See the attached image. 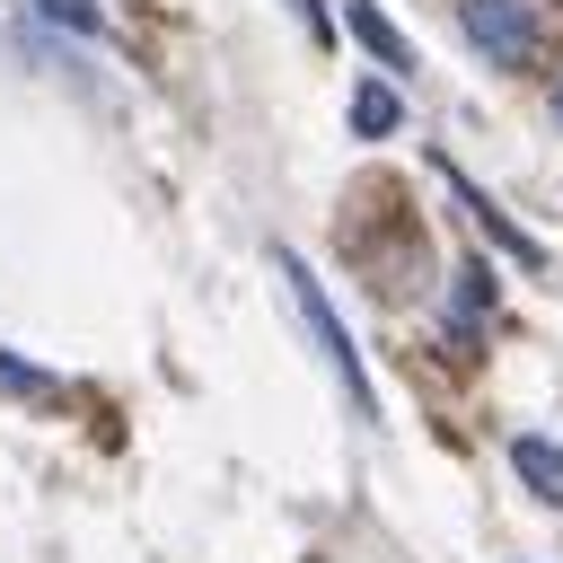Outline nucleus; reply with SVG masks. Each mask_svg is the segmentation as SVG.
I'll return each instance as SVG.
<instances>
[{
  "label": "nucleus",
  "mask_w": 563,
  "mask_h": 563,
  "mask_svg": "<svg viewBox=\"0 0 563 563\" xmlns=\"http://www.w3.org/2000/svg\"><path fill=\"white\" fill-rule=\"evenodd\" d=\"M273 273H282V290H290V308H299V325H308V343L325 352V369L343 378V396H352V413L369 422L378 413V396H369V378H361V352H352V334L334 325V308H325V290H317V273L299 264V255H273Z\"/></svg>",
  "instance_id": "obj_1"
},
{
  "label": "nucleus",
  "mask_w": 563,
  "mask_h": 563,
  "mask_svg": "<svg viewBox=\"0 0 563 563\" xmlns=\"http://www.w3.org/2000/svg\"><path fill=\"white\" fill-rule=\"evenodd\" d=\"M457 26H466V44H475L484 62H501V70H528V62H537V9H528V0H457Z\"/></svg>",
  "instance_id": "obj_2"
},
{
  "label": "nucleus",
  "mask_w": 563,
  "mask_h": 563,
  "mask_svg": "<svg viewBox=\"0 0 563 563\" xmlns=\"http://www.w3.org/2000/svg\"><path fill=\"white\" fill-rule=\"evenodd\" d=\"M449 194H457V202L475 211V229H484V238H493L501 255H519V264H545V255H537V238H528V229H510V220H501V211H493V202H484V194H475V185H466L457 167H449Z\"/></svg>",
  "instance_id": "obj_3"
},
{
  "label": "nucleus",
  "mask_w": 563,
  "mask_h": 563,
  "mask_svg": "<svg viewBox=\"0 0 563 563\" xmlns=\"http://www.w3.org/2000/svg\"><path fill=\"white\" fill-rule=\"evenodd\" d=\"M510 466L528 475V493H537V501H554V510H563V449H554V440H537V431H528V440H510Z\"/></svg>",
  "instance_id": "obj_4"
},
{
  "label": "nucleus",
  "mask_w": 563,
  "mask_h": 563,
  "mask_svg": "<svg viewBox=\"0 0 563 563\" xmlns=\"http://www.w3.org/2000/svg\"><path fill=\"white\" fill-rule=\"evenodd\" d=\"M343 18H352V35H361V44H369L387 70H413V44H405V35H396V26H387L369 0H343Z\"/></svg>",
  "instance_id": "obj_5"
},
{
  "label": "nucleus",
  "mask_w": 563,
  "mask_h": 563,
  "mask_svg": "<svg viewBox=\"0 0 563 563\" xmlns=\"http://www.w3.org/2000/svg\"><path fill=\"white\" fill-rule=\"evenodd\" d=\"M396 123H405L396 88H378V79H369V88H352V132H369V141H378V132H396Z\"/></svg>",
  "instance_id": "obj_6"
},
{
  "label": "nucleus",
  "mask_w": 563,
  "mask_h": 563,
  "mask_svg": "<svg viewBox=\"0 0 563 563\" xmlns=\"http://www.w3.org/2000/svg\"><path fill=\"white\" fill-rule=\"evenodd\" d=\"M0 396H53V378H44V369H26V361H9V352H0Z\"/></svg>",
  "instance_id": "obj_7"
},
{
  "label": "nucleus",
  "mask_w": 563,
  "mask_h": 563,
  "mask_svg": "<svg viewBox=\"0 0 563 563\" xmlns=\"http://www.w3.org/2000/svg\"><path fill=\"white\" fill-rule=\"evenodd\" d=\"M35 9H44V18H62V26H97V9H88V0H35Z\"/></svg>",
  "instance_id": "obj_8"
},
{
  "label": "nucleus",
  "mask_w": 563,
  "mask_h": 563,
  "mask_svg": "<svg viewBox=\"0 0 563 563\" xmlns=\"http://www.w3.org/2000/svg\"><path fill=\"white\" fill-rule=\"evenodd\" d=\"M554 123H563V88H554Z\"/></svg>",
  "instance_id": "obj_9"
}]
</instances>
